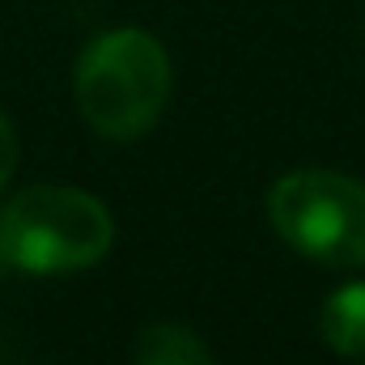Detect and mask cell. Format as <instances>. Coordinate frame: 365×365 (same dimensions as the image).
<instances>
[{
  "mask_svg": "<svg viewBox=\"0 0 365 365\" xmlns=\"http://www.w3.org/2000/svg\"><path fill=\"white\" fill-rule=\"evenodd\" d=\"M73 93L98 136L136 140L170 102V56L149 30L98 34L77 60Z\"/></svg>",
  "mask_w": 365,
  "mask_h": 365,
  "instance_id": "1",
  "label": "cell"
},
{
  "mask_svg": "<svg viewBox=\"0 0 365 365\" xmlns=\"http://www.w3.org/2000/svg\"><path fill=\"white\" fill-rule=\"evenodd\" d=\"M110 242V208L81 187L34 182L0 208V251L21 272H81L106 259Z\"/></svg>",
  "mask_w": 365,
  "mask_h": 365,
  "instance_id": "2",
  "label": "cell"
},
{
  "mask_svg": "<svg viewBox=\"0 0 365 365\" xmlns=\"http://www.w3.org/2000/svg\"><path fill=\"white\" fill-rule=\"evenodd\" d=\"M276 234L327 268L365 264V182L336 170H293L268 191Z\"/></svg>",
  "mask_w": 365,
  "mask_h": 365,
  "instance_id": "3",
  "label": "cell"
},
{
  "mask_svg": "<svg viewBox=\"0 0 365 365\" xmlns=\"http://www.w3.org/2000/svg\"><path fill=\"white\" fill-rule=\"evenodd\" d=\"M319 331L323 344L340 357H361L365 353V280H349L336 293H327L319 310Z\"/></svg>",
  "mask_w": 365,
  "mask_h": 365,
  "instance_id": "4",
  "label": "cell"
},
{
  "mask_svg": "<svg viewBox=\"0 0 365 365\" xmlns=\"http://www.w3.org/2000/svg\"><path fill=\"white\" fill-rule=\"evenodd\" d=\"M136 365H212V357L182 323H149L136 340Z\"/></svg>",
  "mask_w": 365,
  "mask_h": 365,
  "instance_id": "5",
  "label": "cell"
},
{
  "mask_svg": "<svg viewBox=\"0 0 365 365\" xmlns=\"http://www.w3.org/2000/svg\"><path fill=\"white\" fill-rule=\"evenodd\" d=\"M13 170H17V132H13L9 115L0 110V191L13 179Z\"/></svg>",
  "mask_w": 365,
  "mask_h": 365,
  "instance_id": "6",
  "label": "cell"
},
{
  "mask_svg": "<svg viewBox=\"0 0 365 365\" xmlns=\"http://www.w3.org/2000/svg\"><path fill=\"white\" fill-rule=\"evenodd\" d=\"M4 268H9V259H4V251H0V272H4Z\"/></svg>",
  "mask_w": 365,
  "mask_h": 365,
  "instance_id": "7",
  "label": "cell"
}]
</instances>
